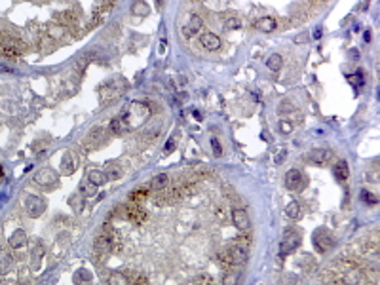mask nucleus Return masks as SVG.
<instances>
[{
    "label": "nucleus",
    "instance_id": "nucleus-13",
    "mask_svg": "<svg viewBox=\"0 0 380 285\" xmlns=\"http://www.w3.org/2000/svg\"><path fill=\"white\" fill-rule=\"evenodd\" d=\"M332 158V150L331 148H314L310 154H308V160L316 164V166H322V164H327V162Z\"/></svg>",
    "mask_w": 380,
    "mask_h": 285
},
{
    "label": "nucleus",
    "instance_id": "nucleus-5",
    "mask_svg": "<svg viewBox=\"0 0 380 285\" xmlns=\"http://www.w3.org/2000/svg\"><path fill=\"white\" fill-rule=\"evenodd\" d=\"M25 211H27L28 217L38 218L46 211V200L36 196V194H28L25 198Z\"/></svg>",
    "mask_w": 380,
    "mask_h": 285
},
{
    "label": "nucleus",
    "instance_id": "nucleus-4",
    "mask_svg": "<svg viewBox=\"0 0 380 285\" xmlns=\"http://www.w3.org/2000/svg\"><path fill=\"white\" fill-rule=\"evenodd\" d=\"M312 242H314L316 251H320V253H327V251H331L332 247H334V236H332L327 228H318V230L314 232Z\"/></svg>",
    "mask_w": 380,
    "mask_h": 285
},
{
    "label": "nucleus",
    "instance_id": "nucleus-31",
    "mask_svg": "<svg viewBox=\"0 0 380 285\" xmlns=\"http://www.w3.org/2000/svg\"><path fill=\"white\" fill-rule=\"evenodd\" d=\"M150 12L146 2H133L132 4V14L133 16H146Z\"/></svg>",
    "mask_w": 380,
    "mask_h": 285
},
{
    "label": "nucleus",
    "instance_id": "nucleus-33",
    "mask_svg": "<svg viewBox=\"0 0 380 285\" xmlns=\"http://www.w3.org/2000/svg\"><path fill=\"white\" fill-rule=\"evenodd\" d=\"M361 202L363 204H367V206H376V202H378V198L370 192V190H361Z\"/></svg>",
    "mask_w": 380,
    "mask_h": 285
},
{
    "label": "nucleus",
    "instance_id": "nucleus-9",
    "mask_svg": "<svg viewBox=\"0 0 380 285\" xmlns=\"http://www.w3.org/2000/svg\"><path fill=\"white\" fill-rule=\"evenodd\" d=\"M104 141H106V133H104V130L95 128V130H92V132L88 133V137L84 139V144L90 148V150H97Z\"/></svg>",
    "mask_w": 380,
    "mask_h": 285
},
{
    "label": "nucleus",
    "instance_id": "nucleus-6",
    "mask_svg": "<svg viewBox=\"0 0 380 285\" xmlns=\"http://www.w3.org/2000/svg\"><path fill=\"white\" fill-rule=\"evenodd\" d=\"M298 246H300V234L296 230H289V232H285L284 240L280 244V255H291Z\"/></svg>",
    "mask_w": 380,
    "mask_h": 285
},
{
    "label": "nucleus",
    "instance_id": "nucleus-32",
    "mask_svg": "<svg viewBox=\"0 0 380 285\" xmlns=\"http://www.w3.org/2000/svg\"><path fill=\"white\" fill-rule=\"evenodd\" d=\"M146 196H148V190L146 188H137V190H132V194H130V200H132L133 204H141L142 200H146Z\"/></svg>",
    "mask_w": 380,
    "mask_h": 285
},
{
    "label": "nucleus",
    "instance_id": "nucleus-11",
    "mask_svg": "<svg viewBox=\"0 0 380 285\" xmlns=\"http://www.w3.org/2000/svg\"><path fill=\"white\" fill-rule=\"evenodd\" d=\"M304 184V177L298 170H289L285 173V186L289 190H300Z\"/></svg>",
    "mask_w": 380,
    "mask_h": 285
},
{
    "label": "nucleus",
    "instance_id": "nucleus-29",
    "mask_svg": "<svg viewBox=\"0 0 380 285\" xmlns=\"http://www.w3.org/2000/svg\"><path fill=\"white\" fill-rule=\"evenodd\" d=\"M104 177H106V180L120 179V177H122V168H120V166H116V164L108 166V168H106V171H104Z\"/></svg>",
    "mask_w": 380,
    "mask_h": 285
},
{
    "label": "nucleus",
    "instance_id": "nucleus-25",
    "mask_svg": "<svg viewBox=\"0 0 380 285\" xmlns=\"http://www.w3.org/2000/svg\"><path fill=\"white\" fill-rule=\"evenodd\" d=\"M240 284V272L238 270H226L222 276L220 285H238Z\"/></svg>",
    "mask_w": 380,
    "mask_h": 285
},
{
    "label": "nucleus",
    "instance_id": "nucleus-37",
    "mask_svg": "<svg viewBox=\"0 0 380 285\" xmlns=\"http://www.w3.org/2000/svg\"><path fill=\"white\" fill-rule=\"evenodd\" d=\"M68 204L72 206L74 209H82V206H84V196L82 194H78V196H72V198L68 200Z\"/></svg>",
    "mask_w": 380,
    "mask_h": 285
},
{
    "label": "nucleus",
    "instance_id": "nucleus-26",
    "mask_svg": "<svg viewBox=\"0 0 380 285\" xmlns=\"http://www.w3.org/2000/svg\"><path fill=\"white\" fill-rule=\"evenodd\" d=\"M130 130V126L126 124L122 116H118V118H114L112 122H110V132L112 133H126Z\"/></svg>",
    "mask_w": 380,
    "mask_h": 285
},
{
    "label": "nucleus",
    "instance_id": "nucleus-40",
    "mask_svg": "<svg viewBox=\"0 0 380 285\" xmlns=\"http://www.w3.org/2000/svg\"><path fill=\"white\" fill-rule=\"evenodd\" d=\"M211 148L215 152V156H222V146H220V142H218L215 137L211 139Z\"/></svg>",
    "mask_w": 380,
    "mask_h": 285
},
{
    "label": "nucleus",
    "instance_id": "nucleus-41",
    "mask_svg": "<svg viewBox=\"0 0 380 285\" xmlns=\"http://www.w3.org/2000/svg\"><path fill=\"white\" fill-rule=\"evenodd\" d=\"M192 285H213V280H211L209 276H200Z\"/></svg>",
    "mask_w": 380,
    "mask_h": 285
},
{
    "label": "nucleus",
    "instance_id": "nucleus-22",
    "mask_svg": "<svg viewBox=\"0 0 380 285\" xmlns=\"http://www.w3.org/2000/svg\"><path fill=\"white\" fill-rule=\"evenodd\" d=\"M106 285H130V278L122 272H110L106 278Z\"/></svg>",
    "mask_w": 380,
    "mask_h": 285
},
{
    "label": "nucleus",
    "instance_id": "nucleus-44",
    "mask_svg": "<svg viewBox=\"0 0 380 285\" xmlns=\"http://www.w3.org/2000/svg\"><path fill=\"white\" fill-rule=\"evenodd\" d=\"M285 154H287V150H285V148H282V150L276 154L274 164H282V162H284V158H285Z\"/></svg>",
    "mask_w": 380,
    "mask_h": 285
},
{
    "label": "nucleus",
    "instance_id": "nucleus-18",
    "mask_svg": "<svg viewBox=\"0 0 380 285\" xmlns=\"http://www.w3.org/2000/svg\"><path fill=\"white\" fill-rule=\"evenodd\" d=\"M10 246L14 247V249H21V247L27 246V234H25V230H16V232H12V236H10Z\"/></svg>",
    "mask_w": 380,
    "mask_h": 285
},
{
    "label": "nucleus",
    "instance_id": "nucleus-10",
    "mask_svg": "<svg viewBox=\"0 0 380 285\" xmlns=\"http://www.w3.org/2000/svg\"><path fill=\"white\" fill-rule=\"evenodd\" d=\"M124 213H126V217L130 218L132 222H135V224H141V222L146 220V211H144L141 206H137V204L126 206V208H124Z\"/></svg>",
    "mask_w": 380,
    "mask_h": 285
},
{
    "label": "nucleus",
    "instance_id": "nucleus-27",
    "mask_svg": "<svg viewBox=\"0 0 380 285\" xmlns=\"http://www.w3.org/2000/svg\"><path fill=\"white\" fill-rule=\"evenodd\" d=\"M46 34L50 36V40H61L63 34H65V27H61V25H50L46 28Z\"/></svg>",
    "mask_w": 380,
    "mask_h": 285
},
{
    "label": "nucleus",
    "instance_id": "nucleus-19",
    "mask_svg": "<svg viewBox=\"0 0 380 285\" xmlns=\"http://www.w3.org/2000/svg\"><path fill=\"white\" fill-rule=\"evenodd\" d=\"M332 173H334V179H338L340 182H344V180L350 177V170H348V164H346L344 160L336 162V164H334V168H332Z\"/></svg>",
    "mask_w": 380,
    "mask_h": 285
},
{
    "label": "nucleus",
    "instance_id": "nucleus-17",
    "mask_svg": "<svg viewBox=\"0 0 380 285\" xmlns=\"http://www.w3.org/2000/svg\"><path fill=\"white\" fill-rule=\"evenodd\" d=\"M76 160H74V154L72 152H66L65 156L61 158V175H72L76 170Z\"/></svg>",
    "mask_w": 380,
    "mask_h": 285
},
{
    "label": "nucleus",
    "instance_id": "nucleus-12",
    "mask_svg": "<svg viewBox=\"0 0 380 285\" xmlns=\"http://www.w3.org/2000/svg\"><path fill=\"white\" fill-rule=\"evenodd\" d=\"M232 222H234V226H236L238 230H247L249 224H251L249 215H247V211L244 208L232 209Z\"/></svg>",
    "mask_w": 380,
    "mask_h": 285
},
{
    "label": "nucleus",
    "instance_id": "nucleus-8",
    "mask_svg": "<svg viewBox=\"0 0 380 285\" xmlns=\"http://www.w3.org/2000/svg\"><path fill=\"white\" fill-rule=\"evenodd\" d=\"M202 27H204L202 18L196 16V14H190L188 19H186V23L182 25V36L186 38V40H190V38H194L196 34H198L200 30H202Z\"/></svg>",
    "mask_w": 380,
    "mask_h": 285
},
{
    "label": "nucleus",
    "instance_id": "nucleus-34",
    "mask_svg": "<svg viewBox=\"0 0 380 285\" xmlns=\"http://www.w3.org/2000/svg\"><path fill=\"white\" fill-rule=\"evenodd\" d=\"M240 27H242V21H240V18H236V16H230V18L224 21V28H228V30H238Z\"/></svg>",
    "mask_w": 380,
    "mask_h": 285
},
{
    "label": "nucleus",
    "instance_id": "nucleus-46",
    "mask_svg": "<svg viewBox=\"0 0 380 285\" xmlns=\"http://www.w3.org/2000/svg\"><path fill=\"white\" fill-rule=\"evenodd\" d=\"M0 177H2V168H0Z\"/></svg>",
    "mask_w": 380,
    "mask_h": 285
},
{
    "label": "nucleus",
    "instance_id": "nucleus-14",
    "mask_svg": "<svg viewBox=\"0 0 380 285\" xmlns=\"http://www.w3.org/2000/svg\"><path fill=\"white\" fill-rule=\"evenodd\" d=\"M230 251V260H232V266H242L247 260V247H242L234 244L232 247H228Z\"/></svg>",
    "mask_w": 380,
    "mask_h": 285
},
{
    "label": "nucleus",
    "instance_id": "nucleus-23",
    "mask_svg": "<svg viewBox=\"0 0 380 285\" xmlns=\"http://www.w3.org/2000/svg\"><path fill=\"white\" fill-rule=\"evenodd\" d=\"M285 215H287L289 218H293V220L300 218V215H302V208H300V204H298V202H289V204H287V208H285Z\"/></svg>",
    "mask_w": 380,
    "mask_h": 285
},
{
    "label": "nucleus",
    "instance_id": "nucleus-2",
    "mask_svg": "<svg viewBox=\"0 0 380 285\" xmlns=\"http://www.w3.org/2000/svg\"><path fill=\"white\" fill-rule=\"evenodd\" d=\"M338 284L340 285H367L369 284V280H367V276L365 272L358 268L356 264H352V262H344L340 260L338 262Z\"/></svg>",
    "mask_w": 380,
    "mask_h": 285
},
{
    "label": "nucleus",
    "instance_id": "nucleus-24",
    "mask_svg": "<svg viewBox=\"0 0 380 285\" xmlns=\"http://www.w3.org/2000/svg\"><path fill=\"white\" fill-rule=\"evenodd\" d=\"M282 65H284V59H282L280 54H272V56L268 57V61H266V66H268L272 72H278V70L282 68Z\"/></svg>",
    "mask_w": 380,
    "mask_h": 285
},
{
    "label": "nucleus",
    "instance_id": "nucleus-45",
    "mask_svg": "<svg viewBox=\"0 0 380 285\" xmlns=\"http://www.w3.org/2000/svg\"><path fill=\"white\" fill-rule=\"evenodd\" d=\"M173 146H175V141H173V139H170V141L166 142V152L170 154V152L173 150Z\"/></svg>",
    "mask_w": 380,
    "mask_h": 285
},
{
    "label": "nucleus",
    "instance_id": "nucleus-15",
    "mask_svg": "<svg viewBox=\"0 0 380 285\" xmlns=\"http://www.w3.org/2000/svg\"><path fill=\"white\" fill-rule=\"evenodd\" d=\"M200 42H202V46L206 48L208 52H217L218 48H220V38L217 34H213V32H204L202 38H200Z\"/></svg>",
    "mask_w": 380,
    "mask_h": 285
},
{
    "label": "nucleus",
    "instance_id": "nucleus-28",
    "mask_svg": "<svg viewBox=\"0 0 380 285\" xmlns=\"http://www.w3.org/2000/svg\"><path fill=\"white\" fill-rule=\"evenodd\" d=\"M80 194H82L84 198H94L95 194H97V186L92 184L90 180H82V184H80Z\"/></svg>",
    "mask_w": 380,
    "mask_h": 285
},
{
    "label": "nucleus",
    "instance_id": "nucleus-21",
    "mask_svg": "<svg viewBox=\"0 0 380 285\" xmlns=\"http://www.w3.org/2000/svg\"><path fill=\"white\" fill-rule=\"evenodd\" d=\"M86 180H90V182H92V184H95V186H101V184H104L106 177H104V171H101V170H90L88 173H86Z\"/></svg>",
    "mask_w": 380,
    "mask_h": 285
},
{
    "label": "nucleus",
    "instance_id": "nucleus-3",
    "mask_svg": "<svg viewBox=\"0 0 380 285\" xmlns=\"http://www.w3.org/2000/svg\"><path fill=\"white\" fill-rule=\"evenodd\" d=\"M150 106L146 103H141V101H135L128 106V110L122 114V118L126 120V124L130 128H135V126H141L142 122H146L150 118Z\"/></svg>",
    "mask_w": 380,
    "mask_h": 285
},
{
    "label": "nucleus",
    "instance_id": "nucleus-42",
    "mask_svg": "<svg viewBox=\"0 0 380 285\" xmlns=\"http://www.w3.org/2000/svg\"><path fill=\"white\" fill-rule=\"evenodd\" d=\"M133 285H148V280H146V276L137 274V276H135V280H133Z\"/></svg>",
    "mask_w": 380,
    "mask_h": 285
},
{
    "label": "nucleus",
    "instance_id": "nucleus-43",
    "mask_svg": "<svg viewBox=\"0 0 380 285\" xmlns=\"http://www.w3.org/2000/svg\"><path fill=\"white\" fill-rule=\"evenodd\" d=\"M376 177H378L376 171H367V173H365V179L369 180V182H376Z\"/></svg>",
    "mask_w": 380,
    "mask_h": 285
},
{
    "label": "nucleus",
    "instance_id": "nucleus-35",
    "mask_svg": "<svg viewBox=\"0 0 380 285\" xmlns=\"http://www.w3.org/2000/svg\"><path fill=\"white\" fill-rule=\"evenodd\" d=\"M217 260L222 266H226V268H232V260H230V251H228V249H224V251H220V253H218Z\"/></svg>",
    "mask_w": 380,
    "mask_h": 285
},
{
    "label": "nucleus",
    "instance_id": "nucleus-16",
    "mask_svg": "<svg viewBox=\"0 0 380 285\" xmlns=\"http://www.w3.org/2000/svg\"><path fill=\"white\" fill-rule=\"evenodd\" d=\"M255 27L260 30V32H274L278 28V21H276L272 16H264V18H258L255 21Z\"/></svg>",
    "mask_w": 380,
    "mask_h": 285
},
{
    "label": "nucleus",
    "instance_id": "nucleus-36",
    "mask_svg": "<svg viewBox=\"0 0 380 285\" xmlns=\"http://www.w3.org/2000/svg\"><path fill=\"white\" fill-rule=\"evenodd\" d=\"M348 82H350V84H354L356 88H360V86L365 82V80H363V70H356L354 74L348 76Z\"/></svg>",
    "mask_w": 380,
    "mask_h": 285
},
{
    "label": "nucleus",
    "instance_id": "nucleus-38",
    "mask_svg": "<svg viewBox=\"0 0 380 285\" xmlns=\"http://www.w3.org/2000/svg\"><path fill=\"white\" fill-rule=\"evenodd\" d=\"M291 110H294V104L291 103V101H282V104H280V112L285 114V112H291Z\"/></svg>",
    "mask_w": 380,
    "mask_h": 285
},
{
    "label": "nucleus",
    "instance_id": "nucleus-1",
    "mask_svg": "<svg viewBox=\"0 0 380 285\" xmlns=\"http://www.w3.org/2000/svg\"><path fill=\"white\" fill-rule=\"evenodd\" d=\"M23 54V42L12 28L0 23V56L6 59H18Z\"/></svg>",
    "mask_w": 380,
    "mask_h": 285
},
{
    "label": "nucleus",
    "instance_id": "nucleus-7",
    "mask_svg": "<svg viewBox=\"0 0 380 285\" xmlns=\"http://www.w3.org/2000/svg\"><path fill=\"white\" fill-rule=\"evenodd\" d=\"M57 180H59V175H57V171H54L52 168H42L40 171H36V175H34V182H36L38 186H56Z\"/></svg>",
    "mask_w": 380,
    "mask_h": 285
},
{
    "label": "nucleus",
    "instance_id": "nucleus-39",
    "mask_svg": "<svg viewBox=\"0 0 380 285\" xmlns=\"http://www.w3.org/2000/svg\"><path fill=\"white\" fill-rule=\"evenodd\" d=\"M280 132L285 133V135H287V133H291L293 132V124L287 122V120H280Z\"/></svg>",
    "mask_w": 380,
    "mask_h": 285
},
{
    "label": "nucleus",
    "instance_id": "nucleus-30",
    "mask_svg": "<svg viewBox=\"0 0 380 285\" xmlns=\"http://www.w3.org/2000/svg\"><path fill=\"white\" fill-rule=\"evenodd\" d=\"M12 264H14L12 256H8V253H0V274H8Z\"/></svg>",
    "mask_w": 380,
    "mask_h": 285
},
{
    "label": "nucleus",
    "instance_id": "nucleus-20",
    "mask_svg": "<svg viewBox=\"0 0 380 285\" xmlns=\"http://www.w3.org/2000/svg\"><path fill=\"white\" fill-rule=\"evenodd\" d=\"M168 184H170V175L168 173H158L156 177H152L150 180V190H164L168 188Z\"/></svg>",
    "mask_w": 380,
    "mask_h": 285
}]
</instances>
